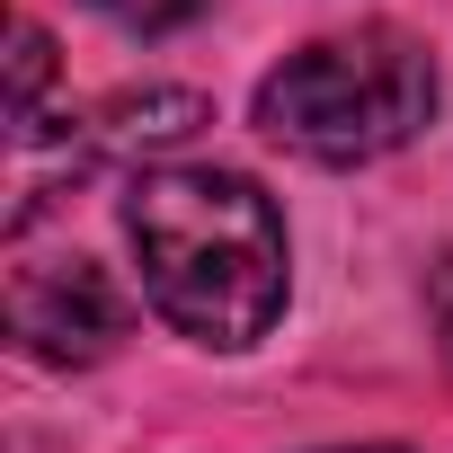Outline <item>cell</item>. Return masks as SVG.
<instances>
[{
	"instance_id": "3",
	"label": "cell",
	"mask_w": 453,
	"mask_h": 453,
	"mask_svg": "<svg viewBox=\"0 0 453 453\" xmlns=\"http://www.w3.org/2000/svg\"><path fill=\"white\" fill-rule=\"evenodd\" d=\"M10 329L45 365H98L125 347L134 311L107 285V267H89V258H19L10 267Z\"/></svg>"
},
{
	"instance_id": "7",
	"label": "cell",
	"mask_w": 453,
	"mask_h": 453,
	"mask_svg": "<svg viewBox=\"0 0 453 453\" xmlns=\"http://www.w3.org/2000/svg\"><path fill=\"white\" fill-rule=\"evenodd\" d=\"M347 453H391V444H347Z\"/></svg>"
},
{
	"instance_id": "1",
	"label": "cell",
	"mask_w": 453,
	"mask_h": 453,
	"mask_svg": "<svg viewBox=\"0 0 453 453\" xmlns=\"http://www.w3.org/2000/svg\"><path fill=\"white\" fill-rule=\"evenodd\" d=\"M125 232L160 320L196 347H250L285 311V222L241 169H142Z\"/></svg>"
},
{
	"instance_id": "2",
	"label": "cell",
	"mask_w": 453,
	"mask_h": 453,
	"mask_svg": "<svg viewBox=\"0 0 453 453\" xmlns=\"http://www.w3.org/2000/svg\"><path fill=\"white\" fill-rule=\"evenodd\" d=\"M426 116H435V63L400 27L320 36V45L285 54L258 81V134L285 142V151H303V160H320V169L382 160Z\"/></svg>"
},
{
	"instance_id": "5",
	"label": "cell",
	"mask_w": 453,
	"mask_h": 453,
	"mask_svg": "<svg viewBox=\"0 0 453 453\" xmlns=\"http://www.w3.org/2000/svg\"><path fill=\"white\" fill-rule=\"evenodd\" d=\"M45 72H54V45H45L36 19H19V125H36V89H45Z\"/></svg>"
},
{
	"instance_id": "8",
	"label": "cell",
	"mask_w": 453,
	"mask_h": 453,
	"mask_svg": "<svg viewBox=\"0 0 453 453\" xmlns=\"http://www.w3.org/2000/svg\"><path fill=\"white\" fill-rule=\"evenodd\" d=\"M444 356H453V329H444Z\"/></svg>"
},
{
	"instance_id": "4",
	"label": "cell",
	"mask_w": 453,
	"mask_h": 453,
	"mask_svg": "<svg viewBox=\"0 0 453 453\" xmlns=\"http://www.w3.org/2000/svg\"><path fill=\"white\" fill-rule=\"evenodd\" d=\"M213 107L196 89H134V98H107L89 125H72V178L116 160V151H160V142H187Z\"/></svg>"
},
{
	"instance_id": "6",
	"label": "cell",
	"mask_w": 453,
	"mask_h": 453,
	"mask_svg": "<svg viewBox=\"0 0 453 453\" xmlns=\"http://www.w3.org/2000/svg\"><path fill=\"white\" fill-rule=\"evenodd\" d=\"M89 10H107L116 27H142V36H160V27H178V19H196L204 0H89Z\"/></svg>"
}]
</instances>
